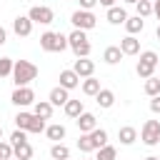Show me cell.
<instances>
[{
    "label": "cell",
    "instance_id": "6da1fadb",
    "mask_svg": "<svg viewBox=\"0 0 160 160\" xmlns=\"http://www.w3.org/2000/svg\"><path fill=\"white\" fill-rule=\"evenodd\" d=\"M35 78H38V65L35 62H30V60H15V65H12V82H15V88L30 85Z\"/></svg>",
    "mask_w": 160,
    "mask_h": 160
},
{
    "label": "cell",
    "instance_id": "7a4b0ae2",
    "mask_svg": "<svg viewBox=\"0 0 160 160\" xmlns=\"http://www.w3.org/2000/svg\"><path fill=\"white\" fill-rule=\"evenodd\" d=\"M40 48H42L45 52H62L65 48H70V45H68V35L48 30V32L40 35Z\"/></svg>",
    "mask_w": 160,
    "mask_h": 160
},
{
    "label": "cell",
    "instance_id": "3957f363",
    "mask_svg": "<svg viewBox=\"0 0 160 160\" xmlns=\"http://www.w3.org/2000/svg\"><path fill=\"white\" fill-rule=\"evenodd\" d=\"M68 45H70V50L75 52V58H90V40H88V35H85V30H72L70 35H68Z\"/></svg>",
    "mask_w": 160,
    "mask_h": 160
},
{
    "label": "cell",
    "instance_id": "277c9868",
    "mask_svg": "<svg viewBox=\"0 0 160 160\" xmlns=\"http://www.w3.org/2000/svg\"><path fill=\"white\" fill-rule=\"evenodd\" d=\"M15 125L20 128V130H25V132H45V120L42 118H38L35 112H18L15 115Z\"/></svg>",
    "mask_w": 160,
    "mask_h": 160
},
{
    "label": "cell",
    "instance_id": "5b68a950",
    "mask_svg": "<svg viewBox=\"0 0 160 160\" xmlns=\"http://www.w3.org/2000/svg\"><path fill=\"white\" fill-rule=\"evenodd\" d=\"M158 52L155 50H145V52H140V60H138V68H135V72H138V78H142V80H148V78H152V72H155V68H158Z\"/></svg>",
    "mask_w": 160,
    "mask_h": 160
},
{
    "label": "cell",
    "instance_id": "8992f818",
    "mask_svg": "<svg viewBox=\"0 0 160 160\" xmlns=\"http://www.w3.org/2000/svg\"><path fill=\"white\" fill-rule=\"evenodd\" d=\"M70 22L78 28V30H92L95 25H98V18L92 15V10H75L72 12V18H70Z\"/></svg>",
    "mask_w": 160,
    "mask_h": 160
},
{
    "label": "cell",
    "instance_id": "52a82bcc",
    "mask_svg": "<svg viewBox=\"0 0 160 160\" xmlns=\"http://www.w3.org/2000/svg\"><path fill=\"white\" fill-rule=\"evenodd\" d=\"M140 140L145 142V145H158L160 142V120H148L145 125H142V130H140Z\"/></svg>",
    "mask_w": 160,
    "mask_h": 160
},
{
    "label": "cell",
    "instance_id": "ba28073f",
    "mask_svg": "<svg viewBox=\"0 0 160 160\" xmlns=\"http://www.w3.org/2000/svg\"><path fill=\"white\" fill-rule=\"evenodd\" d=\"M28 18H30L32 22L50 25V22L55 20V12H52V8H48V5H32V8L28 10Z\"/></svg>",
    "mask_w": 160,
    "mask_h": 160
},
{
    "label": "cell",
    "instance_id": "9c48e42d",
    "mask_svg": "<svg viewBox=\"0 0 160 160\" xmlns=\"http://www.w3.org/2000/svg\"><path fill=\"white\" fill-rule=\"evenodd\" d=\"M12 105H18V108H28V105H32L35 102V92H32V88H28V85H22V88H15L12 90Z\"/></svg>",
    "mask_w": 160,
    "mask_h": 160
},
{
    "label": "cell",
    "instance_id": "30bf717a",
    "mask_svg": "<svg viewBox=\"0 0 160 160\" xmlns=\"http://www.w3.org/2000/svg\"><path fill=\"white\" fill-rule=\"evenodd\" d=\"M32 20L28 18V15H18L15 20H12V32L18 35V38H28L30 32H32Z\"/></svg>",
    "mask_w": 160,
    "mask_h": 160
},
{
    "label": "cell",
    "instance_id": "8fae6325",
    "mask_svg": "<svg viewBox=\"0 0 160 160\" xmlns=\"http://www.w3.org/2000/svg\"><path fill=\"white\" fill-rule=\"evenodd\" d=\"M75 122H78V130H80V132H92V130L98 128V118H95L92 112H82V115H78Z\"/></svg>",
    "mask_w": 160,
    "mask_h": 160
},
{
    "label": "cell",
    "instance_id": "7c38bea8",
    "mask_svg": "<svg viewBox=\"0 0 160 160\" xmlns=\"http://www.w3.org/2000/svg\"><path fill=\"white\" fill-rule=\"evenodd\" d=\"M72 70H75L80 78H90V75L95 72V62H92L90 58H78L75 65H72Z\"/></svg>",
    "mask_w": 160,
    "mask_h": 160
},
{
    "label": "cell",
    "instance_id": "4fadbf2b",
    "mask_svg": "<svg viewBox=\"0 0 160 160\" xmlns=\"http://www.w3.org/2000/svg\"><path fill=\"white\" fill-rule=\"evenodd\" d=\"M108 22H112V25H125V20H128V10L125 8H120V5H112V8H108Z\"/></svg>",
    "mask_w": 160,
    "mask_h": 160
},
{
    "label": "cell",
    "instance_id": "5bb4252c",
    "mask_svg": "<svg viewBox=\"0 0 160 160\" xmlns=\"http://www.w3.org/2000/svg\"><path fill=\"white\" fill-rule=\"evenodd\" d=\"M120 50H122V55H138L140 52V40L135 35H125L120 40Z\"/></svg>",
    "mask_w": 160,
    "mask_h": 160
},
{
    "label": "cell",
    "instance_id": "9a60e30c",
    "mask_svg": "<svg viewBox=\"0 0 160 160\" xmlns=\"http://www.w3.org/2000/svg\"><path fill=\"white\" fill-rule=\"evenodd\" d=\"M60 85L65 88V90H72V88H78L80 85V75L70 68V70H60Z\"/></svg>",
    "mask_w": 160,
    "mask_h": 160
},
{
    "label": "cell",
    "instance_id": "2e32d148",
    "mask_svg": "<svg viewBox=\"0 0 160 160\" xmlns=\"http://www.w3.org/2000/svg\"><path fill=\"white\" fill-rule=\"evenodd\" d=\"M70 90H65L62 85H58V88H52L50 90V95H48V100L52 102V105H65L68 100H70V95H68Z\"/></svg>",
    "mask_w": 160,
    "mask_h": 160
},
{
    "label": "cell",
    "instance_id": "e0dca14e",
    "mask_svg": "<svg viewBox=\"0 0 160 160\" xmlns=\"http://www.w3.org/2000/svg\"><path fill=\"white\" fill-rule=\"evenodd\" d=\"M95 102H98L100 108H105V110H108V108H112V105H115V92H112V90H108V88H100V92L95 95Z\"/></svg>",
    "mask_w": 160,
    "mask_h": 160
},
{
    "label": "cell",
    "instance_id": "ac0fdd59",
    "mask_svg": "<svg viewBox=\"0 0 160 160\" xmlns=\"http://www.w3.org/2000/svg\"><path fill=\"white\" fill-rule=\"evenodd\" d=\"M52 108H55V105H52L50 100H38L35 108H32V112H35L38 118H42V120H50V118H52Z\"/></svg>",
    "mask_w": 160,
    "mask_h": 160
},
{
    "label": "cell",
    "instance_id": "d6986e66",
    "mask_svg": "<svg viewBox=\"0 0 160 160\" xmlns=\"http://www.w3.org/2000/svg\"><path fill=\"white\" fill-rule=\"evenodd\" d=\"M118 140H120L122 145H132V142L138 140V130H135L132 125H122V128L118 130Z\"/></svg>",
    "mask_w": 160,
    "mask_h": 160
},
{
    "label": "cell",
    "instance_id": "ffe728a7",
    "mask_svg": "<svg viewBox=\"0 0 160 160\" xmlns=\"http://www.w3.org/2000/svg\"><path fill=\"white\" fill-rule=\"evenodd\" d=\"M102 60H105L108 65H118V62L122 60V50H120V45H110V48H105Z\"/></svg>",
    "mask_w": 160,
    "mask_h": 160
},
{
    "label": "cell",
    "instance_id": "44dd1931",
    "mask_svg": "<svg viewBox=\"0 0 160 160\" xmlns=\"http://www.w3.org/2000/svg\"><path fill=\"white\" fill-rule=\"evenodd\" d=\"M12 155H15L18 160H30V158H32V145H30L28 140H22V142L12 145Z\"/></svg>",
    "mask_w": 160,
    "mask_h": 160
},
{
    "label": "cell",
    "instance_id": "7402d4cb",
    "mask_svg": "<svg viewBox=\"0 0 160 160\" xmlns=\"http://www.w3.org/2000/svg\"><path fill=\"white\" fill-rule=\"evenodd\" d=\"M62 108H65V115H68V118H78V115H82V112H85L82 100H68Z\"/></svg>",
    "mask_w": 160,
    "mask_h": 160
},
{
    "label": "cell",
    "instance_id": "603a6c76",
    "mask_svg": "<svg viewBox=\"0 0 160 160\" xmlns=\"http://www.w3.org/2000/svg\"><path fill=\"white\" fill-rule=\"evenodd\" d=\"M142 28H145V20H142L140 15H135V18H128V20H125V30H128V35L142 32Z\"/></svg>",
    "mask_w": 160,
    "mask_h": 160
},
{
    "label": "cell",
    "instance_id": "cb8c5ba5",
    "mask_svg": "<svg viewBox=\"0 0 160 160\" xmlns=\"http://www.w3.org/2000/svg\"><path fill=\"white\" fill-rule=\"evenodd\" d=\"M65 132H68V130H65V125H60V122H55V125H48V128H45V135H48L50 140H55V142H60V140L65 138Z\"/></svg>",
    "mask_w": 160,
    "mask_h": 160
},
{
    "label": "cell",
    "instance_id": "d4e9b609",
    "mask_svg": "<svg viewBox=\"0 0 160 160\" xmlns=\"http://www.w3.org/2000/svg\"><path fill=\"white\" fill-rule=\"evenodd\" d=\"M78 150H80V152H92V150H98V148H95V142H92V135H90V132H80Z\"/></svg>",
    "mask_w": 160,
    "mask_h": 160
},
{
    "label": "cell",
    "instance_id": "484cf974",
    "mask_svg": "<svg viewBox=\"0 0 160 160\" xmlns=\"http://www.w3.org/2000/svg\"><path fill=\"white\" fill-rule=\"evenodd\" d=\"M50 158H52V160H68V158H70V148L62 145V142H55V145L50 148Z\"/></svg>",
    "mask_w": 160,
    "mask_h": 160
},
{
    "label": "cell",
    "instance_id": "4316f807",
    "mask_svg": "<svg viewBox=\"0 0 160 160\" xmlns=\"http://www.w3.org/2000/svg\"><path fill=\"white\" fill-rule=\"evenodd\" d=\"M82 92L95 98V95L100 92V80H95L92 75H90V78H85V80H82Z\"/></svg>",
    "mask_w": 160,
    "mask_h": 160
},
{
    "label": "cell",
    "instance_id": "83f0119b",
    "mask_svg": "<svg viewBox=\"0 0 160 160\" xmlns=\"http://www.w3.org/2000/svg\"><path fill=\"white\" fill-rule=\"evenodd\" d=\"M145 95H150V98H155V95H160V78H148L145 80Z\"/></svg>",
    "mask_w": 160,
    "mask_h": 160
},
{
    "label": "cell",
    "instance_id": "f1b7e54d",
    "mask_svg": "<svg viewBox=\"0 0 160 160\" xmlns=\"http://www.w3.org/2000/svg\"><path fill=\"white\" fill-rule=\"evenodd\" d=\"M115 158H118V150H115L112 145L98 148V158H95V160H115Z\"/></svg>",
    "mask_w": 160,
    "mask_h": 160
},
{
    "label": "cell",
    "instance_id": "f546056e",
    "mask_svg": "<svg viewBox=\"0 0 160 160\" xmlns=\"http://www.w3.org/2000/svg\"><path fill=\"white\" fill-rule=\"evenodd\" d=\"M90 135H92V142H95V148H102V145H108V132H105L102 128H95Z\"/></svg>",
    "mask_w": 160,
    "mask_h": 160
},
{
    "label": "cell",
    "instance_id": "4dcf8cb0",
    "mask_svg": "<svg viewBox=\"0 0 160 160\" xmlns=\"http://www.w3.org/2000/svg\"><path fill=\"white\" fill-rule=\"evenodd\" d=\"M135 8H138V15H140V18L152 15V0H138V2H135Z\"/></svg>",
    "mask_w": 160,
    "mask_h": 160
},
{
    "label": "cell",
    "instance_id": "1f68e13d",
    "mask_svg": "<svg viewBox=\"0 0 160 160\" xmlns=\"http://www.w3.org/2000/svg\"><path fill=\"white\" fill-rule=\"evenodd\" d=\"M12 65H15V60H10V58H0V78L12 75Z\"/></svg>",
    "mask_w": 160,
    "mask_h": 160
},
{
    "label": "cell",
    "instance_id": "d6a6232c",
    "mask_svg": "<svg viewBox=\"0 0 160 160\" xmlns=\"http://www.w3.org/2000/svg\"><path fill=\"white\" fill-rule=\"evenodd\" d=\"M12 158V142L0 140V160H10Z\"/></svg>",
    "mask_w": 160,
    "mask_h": 160
},
{
    "label": "cell",
    "instance_id": "836d02e7",
    "mask_svg": "<svg viewBox=\"0 0 160 160\" xmlns=\"http://www.w3.org/2000/svg\"><path fill=\"white\" fill-rule=\"evenodd\" d=\"M22 140H28V138H25V130H20V128H18V130L10 135V142H12V145H18V142H22Z\"/></svg>",
    "mask_w": 160,
    "mask_h": 160
},
{
    "label": "cell",
    "instance_id": "e575fe53",
    "mask_svg": "<svg viewBox=\"0 0 160 160\" xmlns=\"http://www.w3.org/2000/svg\"><path fill=\"white\" fill-rule=\"evenodd\" d=\"M150 110H152L155 115H160V95H155V98H150Z\"/></svg>",
    "mask_w": 160,
    "mask_h": 160
},
{
    "label": "cell",
    "instance_id": "d590c367",
    "mask_svg": "<svg viewBox=\"0 0 160 160\" xmlns=\"http://www.w3.org/2000/svg\"><path fill=\"white\" fill-rule=\"evenodd\" d=\"M95 5H98V0H80V8L82 10H92Z\"/></svg>",
    "mask_w": 160,
    "mask_h": 160
},
{
    "label": "cell",
    "instance_id": "8d00e7d4",
    "mask_svg": "<svg viewBox=\"0 0 160 160\" xmlns=\"http://www.w3.org/2000/svg\"><path fill=\"white\" fill-rule=\"evenodd\" d=\"M152 12H155L158 20H160V0H152Z\"/></svg>",
    "mask_w": 160,
    "mask_h": 160
},
{
    "label": "cell",
    "instance_id": "74e56055",
    "mask_svg": "<svg viewBox=\"0 0 160 160\" xmlns=\"http://www.w3.org/2000/svg\"><path fill=\"white\" fill-rule=\"evenodd\" d=\"M5 40H8V32H5V28L0 25V45H5Z\"/></svg>",
    "mask_w": 160,
    "mask_h": 160
},
{
    "label": "cell",
    "instance_id": "f35d334b",
    "mask_svg": "<svg viewBox=\"0 0 160 160\" xmlns=\"http://www.w3.org/2000/svg\"><path fill=\"white\" fill-rule=\"evenodd\" d=\"M98 2H100V5H105V8H112V5H115V0H98Z\"/></svg>",
    "mask_w": 160,
    "mask_h": 160
},
{
    "label": "cell",
    "instance_id": "ab89813d",
    "mask_svg": "<svg viewBox=\"0 0 160 160\" xmlns=\"http://www.w3.org/2000/svg\"><path fill=\"white\" fill-rule=\"evenodd\" d=\"M155 35H158V40H160V22H158V30H155Z\"/></svg>",
    "mask_w": 160,
    "mask_h": 160
},
{
    "label": "cell",
    "instance_id": "60d3db41",
    "mask_svg": "<svg viewBox=\"0 0 160 160\" xmlns=\"http://www.w3.org/2000/svg\"><path fill=\"white\" fill-rule=\"evenodd\" d=\"M145 160H160V158H155V155H148V158H145Z\"/></svg>",
    "mask_w": 160,
    "mask_h": 160
},
{
    "label": "cell",
    "instance_id": "b9f144b4",
    "mask_svg": "<svg viewBox=\"0 0 160 160\" xmlns=\"http://www.w3.org/2000/svg\"><path fill=\"white\" fill-rule=\"evenodd\" d=\"M125 2H128V5H135V2H138V0H125Z\"/></svg>",
    "mask_w": 160,
    "mask_h": 160
},
{
    "label": "cell",
    "instance_id": "7bdbcfd3",
    "mask_svg": "<svg viewBox=\"0 0 160 160\" xmlns=\"http://www.w3.org/2000/svg\"><path fill=\"white\" fill-rule=\"evenodd\" d=\"M10 160H18V158H15V155H12V158H10Z\"/></svg>",
    "mask_w": 160,
    "mask_h": 160
},
{
    "label": "cell",
    "instance_id": "ee69618b",
    "mask_svg": "<svg viewBox=\"0 0 160 160\" xmlns=\"http://www.w3.org/2000/svg\"><path fill=\"white\" fill-rule=\"evenodd\" d=\"M0 138H2V128H0Z\"/></svg>",
    "mask_w": 160,
    "mask_h": 160
}]
</instances>
